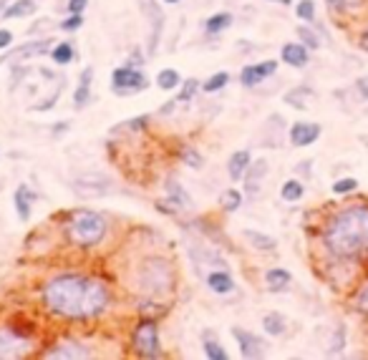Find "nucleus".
<instances>
[{"instance_id":"obj_43","label":"nucleus","mask_w":368,"mask_h":360,"mask_svg":"<svg viewBox=\"0 0 368 360\" xmlns=\"http://www.w3.org/2000/svg\"><path fill=\"white\" fill-rule=\"evenodd\" d=\"M356 189H358V179L353 177H343L333 184V194H351L356 192Z\"/></svg>"},{"instance_id":"obj_45","label":"nucleus","mask_w":368,"mask_h":360,"mask_svg":"<svg viewBox=\"0 0 368 360\" xmlns=\"http://www.w3.org/2000/svg\"><path fill=\"white\" fill-rule=\"evenodd\" d=\"M353 89H356L358 99L361 101H368V76H361L356 83H353Z\"/></svg>"},{"instance_id":"obj_7","label":"nucleus","mask_w":368,"mask_h":360,"mask_svg":"<svg viewBox=\"0 0 368 360\" xmlns=\"http://www.w3.org/2000/svg\"><path fill=\"white\" fill-rule=\"evenodd\" d=\"M53 48V40L48 38H38V40H28V43H21L18 48H8L6 53L0 55V66L3 63H13V66H23L31 58H40V55H48Z\"/></svg>"},{"instance_id":"obj_35","label":"nucleus","mask_w":368,"mask_h":360,"mask_svg":"<svg viewBox=\"0 0 368 360\" xmlns=\"http://www.w3.org/2000/svg\"><path fill=\"white\" fill-rule=\"evenodd\" d=\"M296 33H298V38H301V43L305 45V48H310V50H318L320 48V36L315 33L310 26H298Z\"/></svg>"},{"instance_id":"obj_13","label":"nucleus","mask_w":368,"mask_h":360,"mask_svg":"<svg viewBox=\"0 0 368 360\" xmlns=\"http://www.w3.org/2000/svg\"><path fill=\"white\" fill-rule=\"evenodd\" d=\"M91 350L78 340H61L53 348H48L43 353V358H58V360H78V358H91Z\"/></svg>"},{"instance_id":"obj_39","label":"nucleus","mask_w":368,"mask_h":360,"mask_svg":"<svg viewBox=\"0 0 368 360\" xmlns=\"http://www.w3.org/2000/svg\"><path fill=\"white\" fill-rule=\"evenodd\" d=\"M89 104H91V86L78 83L76 91H73V106H76V109H84V106Z\"/></svg>"},{"instance_id":"obj_9","label":"nucleus","mask_w":368,"mask_h":360,"mask_svg":"<svg viewBox=\"0 0 368 360\" xmlns=\"http://www.w3.org/2000/svg\"><path fill=\"white\" fill-rule=\"evenodd\" d=\"M31 350V340L16 327L0 325V358H23Z\"/></svg>"},{"instance_id":"obj_31","label":"nucleus","mask_w":368,"mask_h":360,"mask_svg":"<svg viewBox=\"0 0 368 360\" xmlns=\"http://www.w3.org/2000/svg\"><path fill=\"white\" fill-rule=\"evenodd\" d=\"M366 0H325V6H328L330 13L335 16H353L363 8Z\"/></svg>"},{"instance_id":"obj_44","label":"nucleus","mask_w":368,"mask_h":360,"mask_svg":"<svg viewBox=\"0 0 368 360\" xmlns=\"http://www.w3.org/2000/svg\"><path fill=\"white\" fill-rule=\"evenodd\" d=\"M61 91H63V86H58L53 94L48 96V99H43V101H38V104L33 106V111H50L53 106L58 104V99H61Z\"/></svg>"},{"instance_id":"obj_49","label":"nucleus","mask_w":368,"mask_h":360,"mask_svg":"<svg viewBox=\"0 0 368 360\" xmlns=\"http://www.w3.org/2000/svg\"><path fill=\"white\" fill-rule=\"evenodd\" d=\"M78 83H86V86H91V83H94V68L86 66L84 71H81V76H78Z\"/></svg>"},{"instance_id":"obj_28","label":"nucleus","mask_w":368,"mask_h":360,"mask_svg":"<svg viewBox=\"0 0 368 360\" xmlns=\"http://www.w3.org/2000/svg\"><path fill=\"white\" fill-rule=\"evenodd\" d=\"M242 202H245V194L240 192V189H224L222 194H220V207H222V212H227V214H232V212H237L242 207Z\"/></svg>"},{"instance_id":"obj_22","label":"nucleus","mask_w":368,"mask_h":360,"mask_svg":"<svg viewBox=\"0 0 368 360\" xmlns=\"http://www.w3.org/2000/svg\"><path fill=\"white\" fill-rule=\"evenodd\" d=\"M38 11V0H13L8 3L6 11H3V18L6 21H16V18H28Z\"/></svg>"},{"instance_id":"obj_11","label":"nucleus","mask_w":368,"mask_h":360,"mask_svg":"<svg viewBox=\"0 0 368 360\" xmlns=\"http://www.w3.org/2000/svg\"><path fill=\"white\" fill-rule=\"evenodd\" d=\"M232 338L237 340V345H240V355L242 358H262L265 355V350H268V343L260 338V335H255V332L245 330V327H232Z\"/></svg>"},{"instance_id":"obj_33","label":"nucleus","mask_w":368,"mask_h":360,"mask_svg":"<svg viewBox=\"0 0 368 360\" xmlns=\"http://www.w3.org/2000/svg\"><path fill=\"white\" fill-rule=\"evenodd\" d=\"M156 86L162 91H174L182 86V76H179V71H174V68H162V71L156 73Z\"/></svg>"},{"instance_id":"obj_1","label":"nucleus","mask_w":368,"mask_h":360,"mask_svg":"<svg viewBox=\"0 0 368 360\" xmlns=\"http://www.w3.org/2000/svg\"><path fill=\"white\" fill-rule=\"evenodd\" d=\"M43 307L63 320H94L104 315L112 302L109 285L99 277L81 272H63L43 288Z\"/></svg>"},{"instance_id":"obj_18","label":"nucleus","mask_w":368,"mask_h":360,"mask_svg":"<svg viewBox=\"0 0 368 360\" xmlns=\"http://www.w3.org/2000/svg\"><path fill=\"white\" fill-rule=\"evenodd\" d=\"M268 172H270V164H268V159H255L250 164V169H247V174H245V192L250 194V197H255L257 192H260V187H262V179L268 177Z\"/></svg>"},{"instance_id":"obj_8","label":"nucleus","mask_w":368,"mask_h":360,"mask_svg":"<svg viewBox=\"0 0 368 360\" xmlns=\"http://www.w3.org/2000/svg\"><path fill=\"white\" fill-rule=\"evenodd\" d=\"M141 13L149 21V43H146V55H156L159 50V43H162V33H164V11L159 8L156 0H139Z\"/></svg>"},{"instance_id":"obj_14","label":"nucleus","mask_w":368,"mask_h":360,"mask_svg":"<svg viewBox=\"0 0 368 360\" xmlns=\"http://www.w3.org/2000/svg\"><path fill=\"white\" fill-rule=\"evenodd\" d=\"M320 133H323L320 124H315V121H296L291 126V131H288V136H291V144L293 146H310V144H315V141H318Z\"/></svg>"},{"instance_id":"obj_38","label":"nucleus","mask_w":368,"mask_h":360,"mask_svg":"<svg viewBox=\"0 0 368 360\" xmlns=\"http://www.w3.org/2000/svg\"><path fill=\"white\" fill-rule=\"evenodd\" d=\"M296 16L305 23H313L315 21V3H313V0H301V3H296Z\"/></svg>"},{"instance_id":"obj_19","label":"nucleus","mask_w":368,"mask_h":360,"mask_svg":"<svg viewBox=\"0 0 368 360\" xmlns=\"http://www.w3.org/2000/svg\"><path fill=\"white\" fill-rule=\"evenodd\" d=\"M205 285L210 288V293L215 295H229L234 293V277L229 275V270H212L205 275Z\"/></svg>"},{"instance_id":"obj_51","label":"nucleus","mask_w":368,"mask_h":360,"mask_svg":"<svg viewBox=\"0 0 368 360\" xmlns=\"http://www.w3.org/2000/svg\"><path fill=\"white\" fill-rule=\"evenodd\" d=\"M50 131H53V136H61V133H66V131H68V124H66V121L56 124V126L50 129Z\"/></svg>"},{"instance_id":"obj_32","label":"nucleus","mask_w":368,"mask_h":360,"mask_svg":"<svg viewBox=\"0 0 368 360\" xmlns=\"http://www.w3.org/2000/svg\"><path fill=\"white\" fill-rule=\"evenodd\" d=\"M202 350H205V355L210 360H227V350L222 348V343H220L217 338H212V332H205L202 335Z\"/></svg>"},{"instance_id":"obj_47","label":"nucleus","mask_w":368,"mask_h":360,"mask_svg":"<svg viewBox=\"0 0 368 360\" xmlns=\"http://www.w3.org/2000/svg\"><path fill=\"white\" fill-rule=\"evenodd\" d=\"M13 40H16L13 31H8V28H0V50H8V48H11Z\"/></svg>"},{"instance_id":"obj_29","label":"nucleus","mask_w":368,"mask_h":360,"mask_svg":"<svg viewBox=\"0 0 368 360\" xmlns=\"http://www.w3.org/2000/svg\"><path fill=\"white\" fill-rule=\"evenodd\" d=\"M262 330L268 332V335H273V338H280L288 330V320L280 312H268V315L262 317Z\"/></svg>"},{"instance_id":"obj_46","label":"nucleus","mask_w":368,"mask_h":360,"mask_svg":"<svg viewBox=\"0 0 368 360\" xmlns=\"http://www.w3.org/2000/svg\"><path fill=\"white\" fill-rule=\"evenodd\" d=\"M126 66H131V68H141V66H144V53H141L139 48H134V50H131V53H129Z\"/></svg>"},{"instance_id":"obj_6","label":"nucleus","mask_w":368,"mask_h":360,"mask_svg":"<svg viewBox=\"0 0 368 360\" xmlns=\"http://www.w3.org/2000/svg\"><path fill=\"white\" fill-rule=\"evenodd\" d=\"M146 89H149V78L141 68H131L124 63L112 71V91L117 96H134Z\"/></svg>"},{"instance_id":"obj_15","label":"nucleus","mask_w":368,"mask_h":360,"mask_svg":"<svg viewBox=\"0 0 368 360\" xmlns=\"http://www.w3.org/2000/svg\"><path fill=\"white\" fill-rule=\"evenodd\" d=\"M164 194H167V204H172L174 209H192L195 207V200H192V194L177 182V179L169 177L164 182Z\"/></svg>"},{"instance_id":"obj_34","label":"nucleus","mask_w":368,"mask_h":360,"mask_svg":"<svg viewBox=\"0 0 368 360\" xmlns=\"http://www.w3.org/2000/svg\"><path fill=\"white\" fill-rule=\"evenodd\" d=\"M227 83H229V73L227 71H217V73H212V76L207 78L205 83H202V91H205V94H217V91H222Z\"/></svg>"},{"instance_id":"obj_5","label":"nucleus","mask_w":368,"mask_h":360,"mask_svg":"<svg viewBox=\"0 0 368 360\" xmlns=\"http://www.w3.org/2000/svg\"><path fill=\"white\" fill-rule=\"evenodd\" d=\"M131 350L134 355L146 360H154L162 355V343H159V322L154 317H141L131 330Z\"/></svg>"},{"instance_id":"obj_40","label":"nucleus","mask_w":368,"mask_h":360,"mask_svg":"<svg viewBox=\"0 0 368 360\" xmlns=\"http://www.w3.org/2000/svg\"><path fill=\"white\" fill-rule=\"evenodd\" d=\"M346 348V325H338L335 327V335L330 338V348H328V353L330 355H335V353H340V350Z\"/></svg>"},{"instance_id":"obj_53","label":"nucleus","mask_w":368,"mask_h":360,"mask_svg":"<svg viewBox=\"0 0 368 360\" xmlns=\"http://www.w3.org/2000/svg\"><path fill=\"white\" fill-rule=\"evenodd\" d=\"M8 3H11V0H0V18H3V11H6Z\"/></svg>"},{"instance_id":"obj_3","label":"nucleus","mask_w":368,"mask_h":360,"mask_svg":"<svg viewBox=\"0 0 368 360\" xmlns=\"http://www.w3.org/2000/svg\"><path fill=\"white\" fill-rule=\"evenodd\" d=\"M109 232L107 217L94 209H76L66 219V239L78 249L99 247Z\"/></svg>"},{"instance_id":"obj_10","label":"nucleus","mask_w":368,"mask_h":360,"mask_svg":"<svg viewBox=\"0 0 368 360\" xmlns=\"http://www.w3.org/2000/svg\"><path fill=\"white\" fill-rule=\"evenodd\" d=\"M73 189H76L81 197H104V194L112 192V179L107 174H96V172H89V174H81L76 177L73 182Z\"/></svg>"},{"instance_id":"obj_42","label":"nucleus","mask_w":368,"mask_h":360,"mask_svg":"<svg viewBox=\"0 0 368 360\" xmlns=\"http://www.w3.org/2000/svg\"><path fill=\"white\" fill-rule=\"evenodd\" d=\"M149 114H144V116H136V119H129V121H124L119 129H114V131H139V129H144L146 124H149Z\"/></svg>"},{"instance_id":"obj_54","label":"nucleus","mask_w":368,"mask_h":360,"mask_svg":"<svg viewBox=\"0 0 368 360\" xmlns=\"http://www.w3.org/2000/svg\"><path fill=\"white\" fill-rule=\"evenodd\" d=\"M162 3H167V6H177V3H182V0H162Z\"/></svg>"},{"instance_id":"obj_17","label":"nucleus","mask_w":368,"mask_h":360,"mask_svg":"<svg viewBox=\"0 0 368 360\" xmlns=\"http://www.w3.org/2000/svg\"><path fill=\"white\" fill-rule=\"evenodd\" d=\"M33 202H36V192L28 184H18L16 197H13V204H16V214L21 222H31L33 214Z\"/></svg>"},{"instance_id":"obj_37","label":"nucleus","mask_w":368,"mask_h":360,"mask_svg":"<svg viewBox=\"0 0 368 360\" xmlns=\"http://www.w3.org/2000/svg\"><path fill=\"white\" fill-rule=\"evenodd\" d=\"M81 26H84V13H68V18L58 23L63 33H76V31H81Z\"/></svg>"},{"instance_id":"obj_26","label":"nucleus","mask_w":368,"mask_h":360,"mask_svg":"<svg viewBox=\"0 0 368 360\" xmlns=\"http://www.w3.org/2000/svg\"><path fill=\"white\" fill-rule=\"evenodd\" d=\"M242 237H245L255 249H260V252H275V249H278V239L270 237V234H265V232H257V229H245Z\"/></svg>"},{"instance_id":"obj_24","label":"nucleus","mask_w":368,"mask_h":360,"mask_svg":"<svg viewBox=\"0 0 368 360\" xmlns=\"http://www.w3.org/2000/svg\"><path fill=\"white\" fill-rule=\"evenodd\" d=\"M293 283V275L285 267H270L268 272H265V285H268L270 290H288Z\"/></svg>"},{"instance_id":"obj_16","label":"nucleus","mask_w":368,"mask_h":360,"mask_svg":"<svg viewBox=\"0 0 368 360\" xmlns=\"http://www.w3.org/2000/svg\"><path fill=\"white\" fill-rule=\"evenodd\" d=\"M280 61L291 68H305L310 63V48H305L303 43H285L280 48Z\"/></svg>"},{"instance_id":"obj_52","label":"nucleus","mask_w":368,"mask_h":360,"mask_svg":"<svg viewBox=\"0 0 368 360\" xmlns=\"http://www.w3.org/2000/svg\"><path fill=\"white\" fill-rule=\"evenodd\" d=\"M358 45H361V48L368 53V28H366V31H363V33H361V40H358Z\"/></svg>"},{"instance_id":"obj_12","label":"nucleus","mask_w":368,"mask_h":360,"mask_svg":"<svg viewBox=\"0 0 368 360\" xmlns=\"http://www.w3.org/2000/svg\"><path fill=\"white\" fill-rule=\"evenodd\" d=\"M275 71H278V61H273V58L262 63H247L240 71V83L245 89H255L262 81H268L270 76H275Z\"/></svg>"},{"instance_id":"obj_30","label":"nucleus","mask_w":368,"mask_h":360,"mask_svg":"<svg viewBox=\"0 0 368 360\" xmlns=\"http://www.w3.org/2000/svg\"><path fill=\"white\" fill-rule=\"evenodd\" d=\"M313 89L310 86H296L293 91L285 94V104L293 106V109H308V101L313 99Z\"/></svg>"},{"instance_id":"obj_4","label":"nucleus","mask_w":368,"mask_h":360,"mask_svg":"<svg viewBox=\"0 0 368 360\" xmlns=\"http://www.w3.org/2000/svg\"><path fill=\"white\" fill-rule=\"evenodd\" d=\"M136 290L149 300H164L174 290V270L162 257H149L136 270Z\"/></svg>"},{"instance_id":"obj_50","label":"nucleus","mask_w":368,"mask_h":360,"mask_svg":"<svg viewBox=\"0 0 368 360\" xmlns=\"http://www.w3.org/2000/svg\"><path fill=\"white\" fill-rule=\"evenodd\" d=\"M177 106H179V101H177V99L167 101V104H164L162 109H159V116H169V114H172V111L177 109Z\"/></svg>"},{"instance_id":"obj_27","label":"nucleus","mask_w":368,"mask_h":360,"mask_svg":"<svg viewBox=\"0 0 368 360\" xmlns=\"http://www.w3.org/2000/svg\"><path fill=\"white\" fill-rule=\"evenodd\" d=\"M305 197V184L301 179H288V182L280 187V200L293 204V202H301Z\"/></svg>"},{"instance_id":"obj_23","label":"nucleus","mask_w":368,"mask_h":360,"mask_svg":"<svg viewBox=\"0 0 368 360\" xmlns=\"http://www.w3.org/2000/svg\"><path fill=\"white\" fill-rule=\"evenodd\" d=\"M232 23H234L232 13L220 11V13H215V16H210L205 21V33L207 36H220V33H224V31H229V28H232Z\"/></svg>"},{"instance_id":"obj_21","label":"nucleus","mask_w":368,"mask_h":360,"mask_svg":"<svg viewBox=\"0 0 368 360\" xmlns=\"http://www.w3.org/2000/svg\"><path fill=\"white\" fill-rule=\"evenodd\" d=\"M252 164V154L247 149H237L232 156L227 159V177L232 179V182H242L247 174V169H250Z\"/></svg>"},{"instance_id":"obj_36","label":"nucleus","mask_w":368,"mask_h":360,"mask_svg":"<svg viewBox=\"0 0 368 360\" xmlns=\"http://www.w3.org/2000/svg\"><path fill=\"white\" fill-rule=\"evenodd\" d=\"M200 89H202V86H200V81H197V78H187V81H182V89H179V94H177V101H179V104H190Z\"/></svg>"},{"instance_id":"obj_55","label":"nucleus","mask_w":368,"mask_h":360,"mask_svg":"<svg viewBox=\"0 0 368 360\" xmlns=\"http://www.w3.org/2000/svg\"><path fill=\"white\" fill-rule=\"evenodd\" d=\"M268 3H275V0H268Z\"/></svg>"},{"instance_id":"obj_20","label":"nucleus","mask_w":368,"mask_h":360,"mask_svg":"<svg viewBox=\"0 0 368 360\" xmlns=\"http://www.w3.org/2000/svg\"><path fill=\"white\" fill-rule=\"evenodd\" d=\"M190 255L192 260L197 262V267H212V270H227V260H224L222 255H220L217 249L212 247H205V244H200V252H197V247H190Z\"/></svg>"},{"instance_id":"obj_25","label":"nucleus","mask_w":368,"mask_h":360,"mask_svg":"<svg viewBox=\"0 0 368 360\" xmlns=\"http://www.w3.org/2000/svg\"><path fill=\"white\" fill-rule=\"evenodd\" d=\"M48 55L56 66H68V63H73V58H76V48H73L71 40H58V43H53Z\"/></svg>"},{"instance_id":"obj_48","label":"nucleus","mask_w":368,"mask_h":360,"mask_svg":"<svg viewBox=\"0 0 368 360\" xmlns=\"http://www.w3.org/2000/svg\"><path fill=\"white\" fill-rule=\"evenodd\" d=\"M86 6H89V0H68V3H66V11L68 13H84Z\"/></svg>"},{"instance_id":"obj_41","label":"nucleus","mask_w":368,"mask_h":360,"mask_svg":"<svg viewBox=\"0 0 368 360\" xmlns=\"http://www.w3.org/2000/svg\"><path fill=\"white\" fill-rule=\"evenodd\" d=\"M182 159H184V164L192 166V169H202V166H205V156H202L197 149H192V146L182 151Z\"/></svg>"},{"instance_id":"obj_2","label":"nucleus","mask_w":368,"mask_h":360,"mask_svg":"<svg viewBox=\"0 0 368 360\" xmlns=\"http://www.w3.org/2000/svg\"><path fill=\"white\" fill-rule=\"evenodd\" d=\"M323 247L343 262L368 257V204H351L330 214L323 227Z\"/></svg>"}]
</instances>
